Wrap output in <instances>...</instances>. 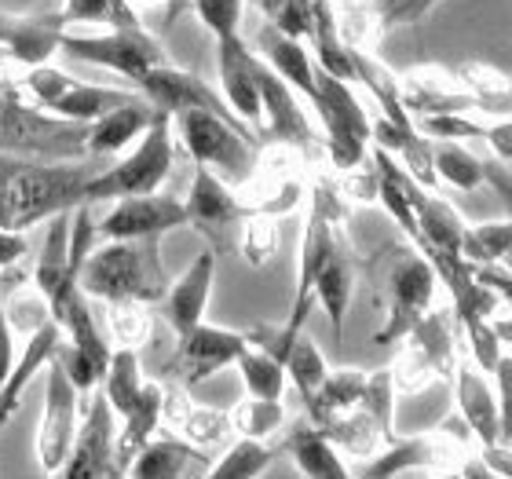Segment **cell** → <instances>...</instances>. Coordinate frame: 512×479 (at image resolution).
Listing matches in <instances>:
<instances>
[{
    "label": "cell",
    "mask_w": 512,
    "mask_h": 479,
    "mask_svg": "<svg viewBox=\"0 0 512 479\" xmlns=\"http://www.w3.org/2000/svg\"><path fill=\"white\" fill-rule=\"evenodd\" d=\"M92 169L81 161H44L0 150V227L30 231L48 216L85 202Z\"/></svg>",
    "instance_id": "6da1fadb"
},
{
    "label": "cell",
    "mask_w": 512,
    "mask_h": 479,
    "mask_svg": "<svg viewBox=\"0 0 512 479\" xmlns=\"http://www.w3.org/2000/svg\"><path fill=\"white\" fill-rule=\"evenodd\" d=\"M81 289L88 297L139 300V304H161L169 275L161 264V238H107L96 245L81 264Z\"/></svg>",
    "instance_id": "7a4b0ae2"
},
{
    "label": "cell",
    "mask_w": 512,
    "mask_h": 479,
    "mask_svg": "<svg viewBox=\"0 0 512 479\" xmlns=\"http://www.w3.org/2000/svg\"><path fill=\"white\" fill-rule=\"evenodd\" d=\"M172 128H176V143H183L194 165L213 169L216 176H224L235 187L249 180L260 147H256L246 121L224 118L205 107H187L172 114Z\"/></svg>",
    "instance_id": "3957f363"
},
{
    "label": "cell",
    "mask_w": 512,
    "mask_h": 479,
    "mask_svg": "<svg viewBox=\"0 0 512 479\" xmlns=\"http://www.w3.org/2000/svg\"><path fill=\"white\" fill-rule=\"evenodd\" d=\"M172 165H176V128H172L169 110H158V118L150 121V128L125 158L88 176L85 202L92 205L128 198V194H154L169 180Z\"/></svg>",
    "instance_id": "277c9868"
},
{
    "label": "cell",
    "mask_w": 512,
    "mask_h": 479,
    "mask_svg": "<svg viewBox=\"0 0 512 479\" xmlns=\"http://www.w3.org/2000/svg\"><path fill=\"white\" fill-rule=\"evenodd\" d=\"M143 92H132V88H114V85H96V81H81V77L66 74L52 63H37L26 66L22 74V99L33 103L37 110L52 114V118L77 121V125H88L96 121L99 114L121 107V103H132Z\"/></svg>",
    "instance_id": "5b68a950"
},
{
    "label": "cell",
    "mask_w": 512,
    "mask_h": 479,
    "mask_svg": "<svg viewBox=\"0 0 512 479\" xmlns=\"http://www.w3.org/2000/svg\"><path fill=\"white\" fill-rule=\"evenodd\" d=\"M308 107H315L326 132V158L337 172H348L370 158V114L352 92V81L326 74L315 66V92Z\"/></svg>",
    "instance_id": "8992f818"
},
{
    "label": "cell",
    "mask_w": 512,
    "mask_h": 479,
    "mask_svg": "<svg viewBox=\"0 0 512 479\" xmlns=\"http://www.w3.org/2000/svg\"><path fill=\"white\" fill-rule=\"evenodd\" d=\"M59 52L74 55L88 66H99V70H114V74L128 77L132 85L150 66L169 59L158 37L143 30V22L139 26H103V30H63Z\"/></svg>",
    "instance_id": "52a82bcc"
},
{
    "label": "cell",
    "mask_w": 512,
    "mask_h": 479,
    "mask_svg": "<svg viewBox=\"0 0 512 479\" xmlns=\"http://www.w3.org/2000/svg\"><path fill=\"white\" fill-rule=\"evenodd\" d=\"M81 410H85V395L77 392V384L52 359L44 366V406L41 425H37V465L44 476H59V469L70 458Z\"/></svg>",
    "instance_id": "ba28073f"
},
{
    "label": "cell",
    "mask_w": 512,
    "mask_h": 479,
    "mask_svg": "<svg viewBox=\"0 0 512 479\" xmlns=\"http://www.w3.org/2000/svg\"><path fill=\"white\" fill-rule=\"evenodd\" d=\"M436 264L428 260L425 253H403L392 264V275H388V319L374 333L377 344H395L403 341L406 333L414 330L417 319L425 311L436 308Z\"/></svg>",
    "instance_id": "9c48e42d"
},
{
    "label": "cell",
    "mask_w": 512,
    "mask_h": 479,
    "mask_svg": "<svg viewBox=\"0 0 512 479\" xmlns=\"http://www.w3.org/2000/svg\"><path fill=\"white\" fill-rule=\"evenodd\" d=\"M114 406L103 392H88V406L81 410L70 458L59 469L63 479H103L121 476L118 465V425H114Z\"/></svg>",
    "instance_id": "30bf717a"
},
{
    "label": "cell",
    "mask_w": 512,
    "mask_h": 479,
    "mask_svg": "<svg viewBox=\"0 0 512 479\" xmlns=\"http://www.w3.org/2000/svg\"><path fill=\"white\" fill-rule=\"evenodd\" d=\"M187 227V205L183 198L172 194H128V198H114L110 213L96 224V238H161Z\"/></svg>",
    "instance_id": "8fae6325"
},
{
    "label": "cell",
    "mask_w": 512,
    "mask_h": 479,
    "mask_svg": "<svg viewBox=\"0 0 512 479\" xmlns=\"http://www.w3.org/2000/svg\"><path fill=\"white\" fill-rule=\"evenodd\" d=\"M183 205H187V224L194 231H202L205 238H213L216 245L224 242V235L231 227H238L249 216V209L238 198L235 183H227L224 176H216L205 165L194 169L191 191H187Z\"/></svg>",
    "instance_id": "7c38bea8"
},
{
    "label": "cell",
    "mask_w": 512,
    "mask_h": 479,
    "mask_svg": "<svg viewBox=\"0 0 512 479\" xmlns=\"http://www.w3.org/2000/svg\"><path fill=\"white\" fill-rule=\"evenodd\" d=\"M256 85H260V107H264V121L260 125H264L267 136L278 139V143H293V147H300L308 154L319 143V136L311 128L308 110L300 107L297 88H289L260 55H256Z\"/></svg>",
    "instance_id": "4fadbf2b"
},
{
    "label": "cell",
    "mask_w": 512,
    "mask_h": 479,
    "mask_svg": "<svg viewBox=\"0 0 512 479\" xmlns=\"http://www.w3.org/2000/svg\"><path fill=\"white\" fill-rule=\"evenodd\" d=\"M461 450H465V443H458V439L447 436L443 428H436V432H425V436L384 443L374 458H366V465L359 472L370 479L406 476V472H443L447 461L458 458Z\"/></svg>",
    "instance_id": "5bb4252c"
},
{
    "label": "cell",
    "mask_w": 512,
    "mask_h": 479,
    "mask_svg": "<svg viewBox=\"0 0 512 479\" xmlns=\"http://www.w3.org/2000/svg\"><path fill=\"white\" fill-rule=\"evenodd\" d=\"M249 348L246 333L224 330V326H209L198 322L194 330L180 333V348H176V366L183 370L187 384H202L224 366H235L238 355Z\"/></svg>",
    "instance_id": "9a60e30c"
},
{
    "label": "cell",
    "mask_w": 512,
    "mask_h": 479,
    "mask_svg": "<svg viewBox=\"0 0 512 479\" xmlns=\"http://www.w3.org/2000/svg\"><path fill=\"white\" fill-rule=\"evenodd\" d=\"M136 88L150 99V103H154V107L169 110V114L187 110V107H205V110L224 114V118H235V110L227 107L224 96H216L202 77L191 74V70H180V66L169 63V59L158 63V66H150L147 74L136 81ZM235 121H242V118H235Z\"/></svg>",
    "instance_id": "2e32d148"
},
{
    "label": "cell",
    "mask_w": 512,
    "mask_h": 479,
    "mask_svg": "<svg viewBox=\"0 0 512 479\" xmlns=\"http://www.w3.org/2000/svg\"><path fill=\"white\" fill-rule=\"evenodd\" d=\"M216 70H220V96L235 110V118H242L246 125H260L264 107H260V85H256V52L242 41V33L216 41Z\"/></svg>",
    "instance_id": "e0dca14e"
},
{
    "label": "cell",
    "mask_w": 512,
    "mask_h": 479,
    "mask_svg": "<svg viewBox=\"0 0 512 479\" xmlns=\"http://www.w3.org/2000/svg\"><path fill=\"white\" fill-rule=\"evenodd\" d=\"M399 96H403V107L417 118L421 114H469V110H476L472 96L461 88L458 74L436 63L403 70L399 74Z\"/></svg>",
    "instance_id": "ac0fdd59"
},
{
    "label": "cell",
    "mask_w": 512,
    "mask_h": 479,
    "mask_svg": "<svg viewBox=\"0 0 512 479\" xmlns=\"http://www.w3.org/2000/svg\"><path fill=\"white\" fill-rule=\"evenodd\" d=\"M213 282H216L213 249H202L191 260V267L176 282H169L165 297H161V308H165V319L176 330V337L194 330L198 322H205V308H209V297H213Z\"/></svg>",
    "instance_id": "d6986e66"
},
{
    "label": "cell",
    "mask_w": 512,
    "mask_h": 479,
    "mask_svg": "<svg viewBox=\"0 0 512 479\" xmlns=\"http://www.w3.org/2000/svg\"><path fill=\"white\" fill-rule=\"evenodd\" d=\"M63 30L66 22L59 11H48V15H4L0 11V48L22 66L48 63L59 52Z\"/></svg>",
    "instance_id": "ffe728a7"
},
{
    "label": "cell",
    "mask_w": 512,
    "mask_h": 479,
    "mask_svg": "<svg viewBox=\"0 0 512 479\" xmlns=\"http://www.w3.org/2000/svg\"><path fill=\"white\" fill-rule=\"evenodd\" d=\"M450 377H454V395H458V414L472 428L476 443L480 447L498 443L502 439V410H498V395H494L491 381L483 377L476 362H458Z\"/></svg>",
    "instance_id": "44dd1931"
},
{
    "label": "cell",
    "mask_w": 512,
    "mask_h": 479,
    "mask_svg": "<svg viewBox=\"0 0 512 479\" xmlns=\"http://www.w3.org/2000/svg\"><path fill=\"white\" fill-rule=\"evenodd\" d=\"M154 118H158V107H154L147 96H139V99H132V103H121V107L99 114L96 121H88V136H85L88 161L110 158V154L125 150L128 143H136Z\"/></svg>",
    "instance_id": "7402d4cb"
},
{
    "label": "cell",
    "mask_w": 512,
    "mask_h": 479,
    "mask_svg": "<svg viewBox=\"0 0 512 479\" xmlns=\"http://www.w3.org/2000/svg\"><path fill=\"white\" fill-rule=\"evenodd\" d=\"M63 341H66V333L55 319L44 322L41 330L26 337V348H22V355H15V366H11L8 381L0 384V428L8 425L11 414L19 410L22 395H26L30 381L55 359V352H59V344Z\"/></svg>",
    "instance_id": "603a6c76"
},
{
    "label": "cell",
    "mask_w": 512,
    "mask_h": 479,
    "mask_svg": "<svg viewBox=\"0 0 512 479\" xmlns=\"http://www.w3.org/2000/svg\"><path fill=\"white\" fill-rule=\"evenodd\" d=\"M256 55H260L289 88H297L300 99H311V92H315V59H311L308 44L297 41V37L278 33L275 26L267 22L264 30H260V37H256Z\"/></svg>",
    "instance_id": "cb8c5ba5"
},
{
    "label": "cell",
    "mask_w": 512,
    "mask_h": 479,
    "mask_svg": "<svg viewBox=\"0 0 512 479\" xmlns=\"http://www.w3.org/2000/svg\"><path fill=\"white\" fill-rule=\"evenodd\" d=\"M414 216L417 231H421V253H461V235H465V220L447 198H439L428 187L414 191Z\"/></svg>",
    "instance_id": "d4e9b609"
},
{
    "label": "cell",
    "mask_w": 512,
    "mask_h": 479,
    "mask_svg": "<svg viewBox=\"0 0 512 479\" xmlns=\"http://www.w3.org/2000/svg\"><path fill=\"white\" fill-rule=\"evenodd\" d=\"M286 450L293 465L300 469V476L308 479H348L352 469L344 465V454L330 443V436L322 432L315 421L311 425H297L289 432Z\"/></svg>",
    "instance_id": "484cf974"
},
{
    "label": "cell",
    "mask_w": 512,
    "mask_h": 479,
    "mask_svg": "<svg viewBox=\"0 0 512 479\" xmlns=\"http://www.w3.org/2000/svg\"><path fill=\"white\" fill-rule=\"evenodd\" d=\"M352 297H355V264L352 256H348V249L337 242V249H333L330 260L322 264L319 278H315V304H322L337 341L344 337V319H348Z\"/></svg>",
    "instance_id": "4316f807"
},
{
    "label": "cell",
    "mask_w": 512,
    "mask_h": 479,
    "mask_svg": "<svg viewBox=\"0 0 512 479\" xmlns=\"http://www.w3.org/2000/svg\"><path fill=\"white\" fill-rule=\"evenodd\" d=\"M202 458V450L191 447L183 436H150L125 465V476L136 479H176L191 469V461Z\"/></svg>",
    "instance_id": "83f0119b"
},
{
    "label": "cell",
    "mask_w": 512,
    "mask_h": 479,
    "mask_svg": "<svg viewBox=\"0 0 512 479\" xmlns=\"http://www.w3.org/2000/svg\"><path fill=\"white\" fill-rule=\"evenodd\" d=\"M454 333H458V315H454V308H450V311L447 308H432V311H425V315L417 319V326L406 333L403 341L414 344L417 352L436 366L439 377H450V373H454V366H458V359H454Z\"/></svg>",
    "instance_id": "f1b7e54d"
},
{
    "label": "cell",
    "mask_w": 512,
    "mask_h": 479,
    "mask_svg": "<svg viewBox=\"0 0 512 479\" xmlns=\"http://www.w3.org/2000/svg\"><path fill=\"white\" fill-rule=\"evenodd\" d=\"M366 370H355V366H341V370H330L322 377L319 392L311 395L308 403V414L315 425H326L330 417L337 414H348L355 406L363 403V392H366Z\"/></svg>",
    "instance_id": "f546056e"
},
{
    "label": "cell",
    "mask_w": 512,
    "mask_h": 479,
    "mask_svg": "<svg viewBox=\"0 0 512 479\" xmlns=\"http://www.w3.org/2000/svg\"><path fill=\"white\" fill-rule=\"evenodd\" d=\"M454 74L472 96L476 110L491 118H512V74H502L491 63H461Z\"/></svg>",
    "instance_id": "4dcf8cb0"
},
{
    "label": "cell",
    "mask_w": 512,
    "mask_h": 479,
    "mask_svg": "<svg viewBox=\"0 0 512 479\" xmlns=\"http://www.w3.org/2000/svg\"><path fill=\"white\" fill-rule=\"evenodd\" d=\"M319 428L330 436L333 447L341 450V454H348V458H374L384 443H392V439L384 436V428L366 414L363 406H355L348 414L330 417V421Z\"/></svg>",
    "instance_id": "1f68e13d"
},
{
    "label": "cell",
    "mask_w": 512,
    "mask_h": 479,
    "mask_svg": "<svg viewBox=\"0 0 512 479\" xmlns=\"http://www.w3.org/2000/svg\"><path fill=\"white\" fill-rule=\"evenodd\" d=\"M333 19L341 41L355 52H374L388 33L381 19V0H333Z\"/></svg>",
    "instance_id": "d6a6232c"
},
{
    "label": "cell",
    "mask_w": 512,
    "mask_h": 479,
    "mask_svg": "<svg viewBox=\"0 0 512 479\" xmlns=\"http://www.w3.org/2000/svg\"><path fill=\"white\" fill-rule=\"evenodd\" d=\"M0 311H4L11 333H15L19 341H26L30 333L41 330L44 322H52V300H48V293H44L33 278H22L19 286L8 289Z\"/></svg>",
    "instance_id": "836d02e7"
},
{
    "label": "cell",
    "mask_w": 512,
    "mask_h": 479,
    "mask_svg": "<svg viewBox=\"0 0 512 479\" xmlns=\"http://www.w3.org/2000/svg\"><path fill=\"white\" fill-rule=\"evenodd\" d=\"M432 165H436L439 183H450L458 191H476L487 183L483 161L461 139H432Z\"/></svg>",
    "instance_id": "e575fe53"
},
{
    "label": "cell",
    "mask_w": 512,
    "mask_h": 479,
    "mask_svg": "<svg viewBox=\"0 0 512 479\" xmlns=\"http://www.w3.org/2000/svg\"><path fill=\"white\" fill-rule=\"evenodd\" d=\"M282 366H286V381H293V388L300 392V399H304V403L319 392L322 377L330 373V366H326V355L319 352V344L311 341L304 330H300L297 337L286 344V352H282Z\"/></svg>",
    "instance_id": "d590c367"
},
{
    "label": "cell",
    "mask_w": 512,
    "mask_h": 479,
    "mask_svg": "<svg viewBox=\"0 0 512 479\" xmlns=\"http://www.w3.org/2000/svg\"><path fill=\"white\" fill-rule=\"evenodd\" d=\"M238 373H242V384H246V395H256V399H282L286 392V366L282 359L260 348V344L249 341V348L238 355Z\"/></svg>",
    "instance_id": "8d00e7d4"
},
{
    "label": "cell",
    "mask_w": 512,
    "mask_h": 479,
    "mask_svg": "<svg viewBox=\"0 0 512 479\" xmlns=\"http://www.w3.org/2000/svg\"><path fill=\"white\" fill-rule=\"evenodd\" d=\"M99 384H103V395H107V403L114 406V414L125 417L128 406L136 403L139 384H143V370H139L136 348H114Z\"/></svg>",
    "instance_id": "74e56055"
},
{
    "label": "cell",
    "mask_w": 512,
    "mask_h": 479,
    "mask_svg": "<svg viewBox=\"0 0 512 479\" xmlns=\"http://www.w3.org/2000/svg\"><path fill=\"white\" fill-rule=\"evenodd\" d=\"M271 447H267V439H253V436H238L231 447L216 458V465L205 469V476L213 479H256L264 476L267 465H271Z\"/></svg>",
    "instance_id": "f35d334b"
},
{
    "label": "cell",
    "mask_w": 512,
    "mask_h": 479,
    "mask_svg": "<svg viewBox=\"0 0 512 479\" xmlns=\"http://www.w3.org/2000/svg\"><path fill=\"white\" fill-rule=\"evenodd\" d=\"M176 432H180L191 447L213 450V447H224L235 428H231V414H227V410H216V406H205V403H191Z\"/></svg>",
    "instance_id": "ab89813d"
},
{
    "label": "cell",
    "mask_w": 512,
    "mask_h": 479,
    "mask_svg": "<svg viewBox=\"0 0 512 479\" xmlns=\"http://www.w3.org/2000/svg\"><path fill=\"white\" fill-rule=\"evenodd\" d=\"M227 414H231V428H235L238 436H253V439L275 436L278 428L286 425V406H282V399H256V395H249V399L231 406Z\"/></svg>",
    "instance_id": "60d3db41"
},
{
    "label": "cell",
    "mask_w": 512,
    "mask_h": 479,
    "mask_svg": "<svg viewBox=\"0 0 512 479\" xmlns=\"http://www.w3.org/2000/svg\"><path fill=\"white\" fill-rule=\"evenodd\" d=\"M59 15H63L66 30H74V26H139L136 8L125 0H66Z\"/></svg>",
    "instance_id": "b9f144b4"
},
{
    "label": "cell",
    "mask_w": 512,
    "mask_h": 479,
    "mask_svg": "<svg viewBox=\"0 0 512 479\" xmlns=\"http://www.w3.org/2000/svg\"><path fill=\"white\" fill-rule=\"evenodd\" d=\"M107 322L114 348H136V352L150 341V330H154L147 304H139V300H114V304H107Z\"/></svg>",
    "instance_id": "7bdbcfd3"
},
{
    "label": "cell",
    "mask_w": 512,
    "mask_h": 479,
    "mask_svg": "<svg viewBox=\"0 0 512 479\" xmlns=\"http://www.w3.org/2000/svg\"><path fill=\"white\" fill-rule=\"evenodd\" d=\"M512 249V220L502 224H465L461 235V256L469 264H502V256Z\"/></svg>",
    "instance_id": "ee69618b"
},
{
    "label": "cell",
    "mask_w": 512,
    "mask_h": 479,
    "mask_svg": "<svg viewBox=\"0 0 512 479\" xmlns=\"http://www.w3.org/2000/svg\"><path fill=\"white\" fill-rule=\"evenodd\" d=\"M242 235H238V253L249 267H264L278 249V220L264 213H249L242 220Z\"/></svg>",
    "instance_id": "f6af8a7d"
},
{
    "label": "cell",
    "mask_w": 512,
    "mask_h": 479,
    "mask_svg": "<svg viewBox=\"0 0 512 479\" xmlns=\"http://www.w3.org/2000/svg\"><path fill=\"white\" fill-rule=\"evenodd\" d=\"M388 373H392L395 395H417V392H425L428 384H432L439 377L436 366H432V362H428L425 355L417 352V348L410 341H406L403 352L395 355V362L388 366Z\"/></svg>",
    "instance_id": "bcb514c9"
},
{
    "label": "cell",
    "mask_w": 512,
    "mask_h": 479,
    "mask_svg": "<svg viewBox=\"0 0 512 479\" xmlns=\"http://www.w3.org/2000/svg\"><path fill=\"white\" fill-rule=\"evenodd\" d=\"M366 414L374 417L377 425L384 428V436L395 439V384H392V373L388 370H377L366 377V392H363V403H359Z\"/></svg>",
    "instance_id": "7dc6e473"
},
{
    "label": "cell",
    "mask_w": 512,
    "mask_h": 479,
    "mask_svg": "<svg viewBox=\"0 0 512 479\" xmlns=\"http://www.w3.org/2000/svg\"><path fill=\"white\" fill-rule=\"evenodd\" d=\"M191 8L216 41L231 37V33H242V8H246V0H191Z\"/></svg>",
    "instance_id": "c3c4849f"
},
{
    "label": "cell",
    "mask_w": 512,
    "mask_h": 479,
    "mask_svg": "<svg viewBox=\"0 0 512 479\" xmlns=\"http://www.w3.org/2000/svg\"><path fill=\"white\" fill-rule=\"evenodd\" d=\"M461 330L469 333V348H472V359H476V366H480L483 373H491L494 366H498V359H502V348L505 344L498 341V333H494L491 319H465L458 322Z\"/></svg>",
    "instance_id": "681fc988"
},
{
    "label": "cell",
    "mask_w": 512,
    "mask_h": 479,
    "mask_svg": "<svg viewBox=\"0 0 512 479\" xmlns=\"http://www.w3.org/2000/svg\"><path fill=\"white\" fill-rule=\"evenodd\" d=\"M439 0H381V19L384 30H395V26H410V22H421L428 11L436 8Z\"/></svg>",
    "instance_id": "f907efd6"
},
{
    "label": "cell",
    "mask_w": 512,
    "mask_h": 479,
    "mask_svg": "<svg viewBox=\"0 0 512 479\" xmlns=\"http://www.w3.org/2000/svg\"><path fill=\"white\" fill-rule=\"evenodd\" d=\"M494 377H498V410H502V439L512 443V355H502L498 366H494Z\"/></svg>",
    "instance_id": "816d5d0a"
},
{
    "label": "cell",
    "mask_w": 512,
    "mask_h": 479,
    "mask_svg": "<svg viewBox=\"0 0 512 479\" xmlns=\"http://www.w3.org/2000/svg\"><path fill=\"white\" fill-rule=\"evenodd\" d=\"M30 253V242H26V231H15V227H0V271H8Z\"/></svg>",
    "instance_id": "f5cc1de1"
},
{
    "label": "cell",
    "mask_w": 512,
    "mask_h": 479,
    "mask_svg": "<svg viewBox=\"0 0 512 479\" xmlns=\"http://www.w3.org/2000/svg\"><path fill=\"white\" fill-rule=\"evenodd\" d=\"M483 136H487L491 150L498 154V161L512 165V118H494L491 125H483Z\"/></svg>",
    "instance_id": "db71d44e"
},
{
    "label": "cell",
    "mask_w": 512,
    "mask_h": 479,
    "mask_svg": "<svg viewBox=\"0 0 512 479\" xmlns=\"http://www.w3.org/2000/svg\"><path fill=\"white\" fill-rule=\"evenodd\" d=\"M483 176H487V183L498 191V198L505 202L509 220H512V165H505V161H483Z\"/></svg>",
    "instance_id": "11a10c76"
},
{
    "label": "cell",
    "mask_w": 512,
    "mask_h": 479,
    "mask_svg": "<svg viewBox=\"0 0 512 479\" xmlns=\"http://www.w3.org/2000/svg\"><path fill=\"white\" fill-rule=\"evenodd\" d=\"M480 458L487 461V469H491V476H505L512 479V443H505V439H498V443H487V447H480Z\"/></svg>",
    "instance_id": "9f6ffc18"
},
{
    "label": "cell",
    "mask_w": 512,
    "mask_h": 479,
    "mask_svg": "<svg viewBox=\"0 0 512 479\" xmlns=\"http://www.w3.org/2000/svg\"><path fill=\"white\" fill-rule=\"evenodd\" d=\"M15 333H11L8 319H4V311H0V384L8 381L11 366H15Z\"/></svg>",
    "instance_id": "6f0895ef"
},
{
    "label": "cell",
    "mask_w": 512,
    "mask_h": 479,
    "mask_svg": "<svg viewBox=\"0 0 512 479\" xmlns=\"http://www.w3.org/2000/svg\"><path fill=\"white\" fill-rule=\"evenodd\" d=\"M491 326H494V333H498V341L512 344V315H505V319H498V315H494Z\"/></svg>",
    "instance_id": "680465c9"
},
{
    "label": "cell",
    "mask_w": 512,
    "mask_h": 479,
    "mask_svg": "<svg viewBox=\"0 0 512 479\" xmlns=\"http://www.w3.org/2000/svg\"><path fill=\"white\" fill-rule=\"evenodd\" d=\"M132 8H154V4H169V0H128Z\"/></svg>",
    "instance_id": "91938a15"
},
{
    "label": "cell",
    "mask_w": 512,
    "mask_h": 479,
    "mask_svg": "<svg viewBox=\"0 0 512 479\" xmlns=\"http://www.w3.org/2000/svg\"><path fill=\"white\" fill-rule=\"evenodd\" d=\"M502 267H505V271H509V275H512V249H509V253L502 256Z\"/></svg>",
    "instance_id": "94428289"
},
{
    "label": "cell",
    "mask_w": 512,
    "mask_h": 479,
    "mask_svg": "<svg viewBox=\"0 0 512 479\" xmlns=\"http://www.w3.org/2000/svg\"><path fill=\"white\" fill-rule=\"evenodd\" d=\"M125 4H128V0H125Z\"/></svg>",
    "instance_id": "6125c7cd"
}]
</instances>
